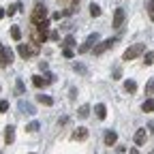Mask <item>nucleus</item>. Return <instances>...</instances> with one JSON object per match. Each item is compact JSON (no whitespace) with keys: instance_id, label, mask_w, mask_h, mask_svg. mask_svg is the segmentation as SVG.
I'll return each instance as SVG.
<instances>
[{"instance_id":"f257e3e1","label":"nucleus","mask_w":154,"mask_h":154,"mask_svg":"<svg viewBox=\"0 0 154 154\" xmlns=\"http://www.w3.org/2000/svg\"><path fill=\"white\" fill-rule=\"evenodd\" d=\"M43 19H47V9H45V5L34 2L32 15H30V22H32V24H38V22H43Z\"/></svg>"},{"instance_id":"f03ea898","label":"nucleus","mask_w":154,"mask_h":154,"mask_svg":"<svg viewBox=\"0 0 154 154\" xmlns=\"http://www.w3.org/2000/svg\"><path fill=\"white\" fill-rule=\"evenodd\" d=\"M116 43H118V36H113V38H105V41L96 43V45L92 47V54H94V56H101V54H105L107 49H111Z\"/></svg>"},{"instance_id":"7ed1b4c3","label":"nucleus","mask_w":154,"mask_h":154,"mask_svg":"<svg viewBox=\"0 0 154 154\" xmlns=\"http://www.w3.org/2000/svg\"><path fill=\"white\" fill-rule=\"evenodd\" d=\"M146 51V45L143 43H135V45H131L126 51H124V56H122V60H135V58H137V56H141Z\"/></svg>"},{"instance_id":"20e7f679","label":"nucleus","mask_w":154,"mask_h":154,"mask_svg":"<svg viewBox=\"0 0 154 154\" xmlns=\"http://www.w3.org/2000/svg\"><path fill=\"white\" fill-rule=\"evenodd\" d=\"M17 54L24 58V60H28V58L36 56L38 54V47H32V45H26V43H19L17 45Z\"/></svg>"},{"instance_id":"39448f33","label":"nucleus","mask_w":154,"mask_h":154,"mask_svg":"<svg viewBox=\"0 0 154 154\" xmlns=\"http://www.w3.org/2000/svg\"><path fill=\"white\" fill-rule=\"evenodd\" d=\"M99 38H101V36L96 34V32H94V34H90V36L86 38V43L79 47V54H88V51H92V47H94L96 43H99Z\"/></svg>"},{"instance_id":"423d86ee","label":"nucleus","mask_w":154,"mask_h":154,"mask_svg":"<svg viewBox=\"0 0 154 154\" xmlns=\"http://www.w3.org/2000/svg\"><path fill=\"white\" fill-rule=\"evenodd\" d=\"M51 82H54V75H51V73H47L45 77H41V75H34V77H32V84H34L36 88H45V86H49Z\"/></svg>"},{"instance_id":"0eeeda50","label":"nucleus","mask_w":154,"mask_h":154,"mask_svg":"<svg viewBox=\"0 0 154 154\" xmlns=\"http://www.w3.org/2000/svg\"><path fill=\"white\" fill-rule=\"evenodd\" d=\"M122 24H124V9L118 7L113 11V28H122Z\"/></svg>"},{"instance_id":"6e6552de","label":"nucleus","mask_w":154,"mask_h":154,"mask_svg":"<svg viewBox=\"0 0 154 154\" xmlns=\"http://www.w3.org/2000/svg\"><path fill=\"white\" fill-rule=\"evenodd\" d=\"M13 62V49L11 47H5L2 49V56H0V66H7Z\"/></svg>"},{"instance_id":"1a4fd4ad","label":"nucleus","mask_w":154,"mask_h":154,"mask_svg":"<svg viewBox=\"0 0 154 154\" xmlns=\"http://www.w3.org/2000/svg\"><path fill=\"white\" fill-rule=\"evenodd\" d=\"M71 139H75V141H84V139H88V128H86V126H79L77 131H73Z\"/></svg>"},{"instance_id":"9d476101","label":"nucleus","mask_w":154,"mask_h":154,"mask_svg":"<svg viewBox=\"0 0 154 154\" xmlns=\"http://www.w3.org/2000/svg\"><path fill=\"white\" fill-rule=\"evenodd\" d=\"M146 139H148L146 128H137V131H135V146H143Z\"/></svg>"},{"instance_id":"9b49d317","label":"nucleus","mask_w":154,"mask_h":154,"mask_svg":"<svg viewBox=\"0 0 154 154\" xmlns=\"http://www.w3.org/2000/svg\"><path fill=\"white\" fill-rule=\"evenodd\" d=\"M13 141H15V126H11V124H9V126L5 128V143H7V146H11Z\"/></svg>"},{"instance_id":"f8f14e48","label":"nucleus","mask_w":154,"mask_h":154,"mask_svg":"<svg viewBox=\"0 0 154 154\" xmlns=\"http://www.w3.org/2000/svg\"><path fill=\"white\" fill-rule=\"evenodd\" d=\"M116 141H118V133H116V131H107L105 133V146H116Z\"/></svg>"},{"instance_id":"ddd939ff","label":"nucleus","mask_w":154,"mask_h":154,"mask_svg":"<svg viewBox=\"0 0 154 154\" xmlns=\"http://www.w3.org/2000/svg\"><path fill=\"white\" fill-rule=\"evenodd\" d=\"M94 111H96V118H99V120H105V118H107V107H105L103 103L96 105V107H94Z\"/></svg>"},{"instance_id":"4468645a","label":"nucleus","mask_w":154,"mask_h":154,"mask_svg":"<svg viewBox=\"0 0 154 154\" xmlns=\"http://www.w3.org/2000/svg\"><path fill=\"white\" fill-rule=\"evenodd\" d=\"M36 101L38 103H41V105H54V99H51V96H47V94H36Z\"/></svg>"},{"instance_id":"2eb2a0df","label":"nucleus","mask_w":154,"mask_h":154,"mask_svg":"<svg viewBox=\"0 0 154 154\" xmlns=\"http://www.w3.org/2000/svg\"><path fill=\"white\" fill-rule=\"evenodd\" d=\"M77 116H79L82 120H86L88 116H90V105H82L79 109H77Z\"/></svg>"},{"instance_id":"dca6fc26","label":"nucleus","mask_w":154,"mask_h":154,"mask_svg":"<svg viewBox=\"0 0 154 154\" xmlns=\"http://www.w3.org/2000/svg\"><path fill=\"white\" fill-rule=\"evenodd\" d=\"M124 90H126L128 94H133L135 90H137V84H135L133 79H126V82H124Z\"/></svg>"},{"instance_id":"f3484780","label":"nucleus","mask_w":154,"mask_h":154,"mask_svg":"<svg viewBox=\"0 0 154 154\" xmlns=\"http://www.w3.org/2000/svg\"><path fill=\"white\" fill-rule=\"evenodd\" d=\"M19 109H22L24 113H34V107L30 103H24V101H19Z\"/></svg>"},{"instance_id":"a211bd4d","label":"nucleus","mask_w":154,"mask_h":154,"mask_svg":"<svg viewBox=\"0 0 154 154\" xmlns=\"http://www.w3.org/2000/svg\"><path fill=\"white\" fill-rule=\"evenodd\" d=\"M11 36H13V41H19V38H22V30H19V26L11 28Z\"/></svg>"},{"instance_id":"6ab92c4d","label":"nucleus","mask_w":154,"mask_h":154,"mask_svg":"<svg viewBox=\"0 0 154 154\" xmlns=\"http://www.w3.org/2000/svg\"><path fill=\"white\" fill-rule=\"evenodd\" d=\"M141 109H143V111H154V99H148V101H143Z\"/></svg>"},{"instance_id":"aec40b11","label":"nucleus","mask_w":154,"mask_h":154,"mask_svg":"<svg viewBox=\"0 0 154 154\" xmlns=\"http://www.w3.org/2000/svg\"><path fill=\"white\" fill-rule=\"evenodd\" d=\"M146 9H148V15H150V19L154 22V0H148V5H146Z\"/></svg>"},{"instance_id":"412c9836","label":"nucleus","mask_w":154,"mask_h":154,"mask_svg":"<svg viewBox=\"0 0 154 154\" xmlns=\"http://www.w3.org/2000/svg\"><path fill=\"white\" fill-rule=\"evenodd\" d=\"M19 9H22V5H19V2H15V5H11V7H9V9H7L5 13H9V15H15V13H17Z\"/></svg>"},{"instance_id":"4be33fe9","label":"nucleus","mask_w":154,"mask_h":154,"mask_svg":"<svg viewBox=\"0 0 154 154\" xmlns=\"http://www.w3.org/2000/svg\"><path fill=\"white\" fill-rule=\"evenodd\" d=\"M38 131V122L34 120V122H30V124H26V133H36Z\"/></svg>"},{"instance_id":"5701e85b","label":"nucleus","mask_w":154,"mask_h":154,"mask_svg":"<svg viewBox=\"0 0 154 154\" xmlns=\"http://www.w3.org/2000/svg\"><path fill=\"white\" fill-rule=\"evenodd\" d=\"M90 15L92 17H99L101 15V7L99 5H90Z\"/></svg>"},{"instance_id":"b1692460","label":"nucleus","mask_w":154,"mask_h":154,"mask_svg":"<svg viewBox=\"0 0 154 154\" xmlns=\"http://www.w3.org/2000/svg\"><path fill=\"white\" fill-rule=\"evenodd\" d=\"M143 62H146V66H150V64L154 62V54H152V51H146V56H143Z\"/></svg>"},{"instance_id":"393cba45","label":"nucleus","mask_w":154,"mask_h":154,"mask_svg":"<svg viewBox=\"0 0 154 154\" xmlns=\"http://www.w3.org/2000/svg\"><path fill=\"white\" fill-rule=\"evenodd\" d=\"M62 45H64V47H73V45H75V36L69 34V36L64 38V43H62Z\"/></svg>"},{"instance_id":"a878e982","label":"nucleus","mask_w":154,"mask_h":154,"mask_svg":"<svg viewBox=\"0 0 154 154\" xmlns=\"http://www.w3.org/2000/svg\"><path fill=\"white\" fill-rule=\"evenodd\" d=\"M146 94H154V77L146 84Z\"/></svg>"},{"instance_id":"bb28decb","label":"nucleus","mask_w":154,"mask_h":154,"mask_svg":"<svg viewBox=\"0 0 154 154\" xmlns=\"http://www.w3.org/2000/svg\"><path fill=\"white\" fill-rule=\"evenodd\" d=\"M15 90H17V94H24V92H26V88H24V82H22V79H17Z\"/></svg>"},{"instance_id":"cd10ccee","label":"nucleus","mask_w":154,"mask_h":154,"mask_svg":"<svg viewBox=\"0 0 154 154\" xmlns=\"http://www.w3.org/2000/svg\"><path fill=\"white\" fill-rule=\"evenodd\" d=\"M62 56H64V58H73V56H75V51H73L71 47H64V49H62Z\"/></svg>"},{"instance_id":"c85d7f7f","label":"nucleus","mask_w":154,"mask_h":154,"mask_svg":"<svg viewBox=\"0 0 154 154\" xmlns=\"http://www.w3.org/2000/svg\"><path fill=\"white\" fill-rule=\"evenodd\" d=\"M9 109V101H0V113H5Z\"/></svg>"},{"instance_id":"c756f323","label":"nucleus","mask_w":154,"mask_h":154,"mask_svg":"<svg viewBox=\"0 0 154 154\" xmlns=\"http://www.w3.org/2000/svg\"><path fill=\"white\" fill-rule=\"evenodd\" d=\"M47 38H51V41H58V38H60V34H58V32H56V30H51V32H49V36H47Z\"/></svg>"},{"instance_id":"7c9ffc66","label":"nucleus","mask_w":154,"mask_h":154,"mask_svg":"<svg viewBox=\"0 0 154 154\" xmlns=\"http://www.w3.org/2000/svg\"><path fill=\"white\" fill-rule=\"evenodd\" d=\"M120 77H122V71L120 69H113V77H111V79H120Z\"/></svg>"},{"instance_id":"2f4dec72","label":"nucleus","mask_w":154,"mask_h":154,"mask_svg":"<svg viewBox=\"0 0 154 154\" xmlns=\"http://www.w3.org/2000/svg\"><path fill=\"white\" fill-rule=\"evenodd\" d=\"M51 17H54V19H62V17H64V15H62V11H56V13H54V15H51Z\"/></svg>"},{"instance_id":"473e14b6","label":"nucleus","mask_w":154,"mask_h":154,"mask_svg":"<svg viewBox=\"0 0 154 154\" xmlns=\"http://www.w3.org/2000/svg\"><path fill=\"white\" fill-rule=\"evenodd\" d=\"M116 154H126V148H124V146H118V150H116Z\"/></svg>"},{"instance_id":"72a5a7b5","label":"nucleus","mask_w":154,"mask_h":154,"mask_svg":"<svg viewBox=\"0 0 154 154\" xmlns=\"http://www.w3.org/2000/svg\"><path fill=\"white\" fill-rule=\"evenodd\" d=\"M75 71H79V73H86V66H82V64H75Z\"/></svg>"},{"instance_id":"f704fd0d","label":"nucleus","mask_w":154,"mask_h":154,"mask_svg":"<svg viewBox=\"0 0 154 154\" xmlns=\"http://www.w3.org/2000/svg\"><path fill=\"white\" fill-rule=\"evenodd\" d=\"M69 122V118H66V116H64V118H60V120H58V124H60V126H64Z\"/></svg>"},{"instance_id":"c9c22d12","label":"nucleus","mask_w":154,"mask_h":154,"mask_svg":"<svg viewBox=\"0 0 154 154\" xmlns=\"http://www.w3.org/2000/svg\"><path fill=\"white\" fill-rule=\"evenodd\" d=\"M128 154H139V150H137V148H131V150H128Z\"/></svg>"},{"instance_id":"e433bc0d","label":"nucleus","mask_w":154,"mask_h":154,"mask_svg":"<svg viewBox=\"0 0 154 154\" xmlns=\"http://www.w3.org/2000/svg\"><path fill=\"white\" fill-rule=\"evenodd\" d=\"M5 15H7V13H5V9H2V7H0V19H2Z\"/></svg>"},{"instance_id":"4c0bfd02","label":"nucleus","mask_w":154,"mask_h":154,"mask_svg":"<svg viewBox=\"0 0 154 154\" xmlns=\"http://www.w3.org/2000/svg\"><path fill=\"white\" fill-rule=\"evenodd\" d=\"M2 49H5V45H2V43H0V56H2Z\"/></svg>"},{"instance_id":"58836bf2","label":"nucleus","mask_w":154,"mask_h":154,"mask_svg":"<svg viewBox=\"0 0 154 154\" xmlns=\"http://www.w3.org/2000/svg\"><path fill=\"white\" fill-rule=\"evenodd\" d=\"M73 2H79V0H73Z\"/></svg>"},{"instance_id":"ea45409f","label":"nucleus","mask_w":154,"mask_h":154,"mask_svg":"<svg viewBox=\"0 0 154 154\" xmlns=\"http://www.w3.org/2000/svg\"><path fill=\"white\" fill-rule=\"evenodd\" d=\"M150 154H154V152H150Z\"/></svg>"},{"instance_id":"a19ab883","label":"nucleus","mask_w":154,"mask_h":154,"mask_svg":"<svg viewBox=\"0 0 154 154\" xmlns=\"http://www.w3.org/2000/svg\"><path fill=\"white\" fill-rule=\"evenodd\" d=\"M0 154H2V152H0Z\"/></svg>"}]
</instances>
